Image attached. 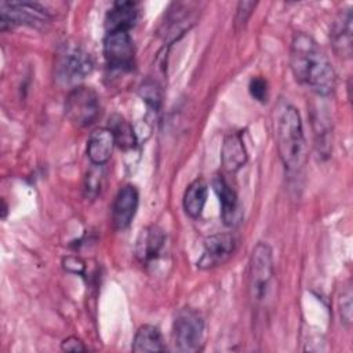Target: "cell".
Here are the masks:
<instances>
[{
    "instance_id": "cell-5",
    "label": "cell",
    "mask_w": 353,
    "mask_h": 353,
    "mask_svg": "<svg viewBox=\"0 0 353 353\" xmlns=\"http://www.w3.org/2000/svg\"><path fill=\"white\" fill-rule=\"evenodd\" d=\"M94 68V62L87 51L81 47L69 46L58 55L55 63V79L58 84L66 87H77Z\"/></svg>"
},
{
    "instance_id": "cell-18",
    "label": "cell",
    "mask_w": 353,
    "mask_h": 353,
    "mask_svg": "<svg viewBox=\"0 0 353 353\" xmlns=\"http://www.w3.org/2000/svg\"><path fill=\"white\" fill-rule=\"evenodd\" d=\"M131 349L135 353L163 352V350H165L160 330L157 327L152 325V324L141 325L135 332Z\"/></svg>"
},
{
    "instance_id": "cell-19",
    "label": "cell",
    "mask_w": 353,
    "mask_h": 353,
    "mask_svg": "<svg viewBox=\"0 0 353 353\" xmlns=\"http://www.w3.org/2000/svg\"><path fill=\"white\" fill-rule=\"evenodd\" d=\"M208 196V186L203 179H196L183 193V210L190 218H199L204 210Z\"/></svg>"
},
{
    "instance_id": "cell-8",
    "label": "cell",
    "mask_w": 353,
    "mask_h": 353,
    "mask_svg": "<svg viewBox=\"0 0 353 353\" xmlns=\"http://www.w3.org/2000/svg\"><path fill=\"white\" fill-rule=\"evenodd\" d=\"M103 58L112 70H131L135 62L134 41L127 30L106 32L103 40Z\"/></svg>"
},
{
    "instance_id": "cell-7",
    "label": "cell",
    "mask_w": 353,
    "mask_h": 353,
    "mask_svg": "<svg viewBox=\"0 0 353 353\" xmlns=\"http://www.w3.org/2000/svg\"><path fill=\"white\" fill-rule=\"evenodd\" d=\"M50 19L48 11L39 3L32 1H1L0 29L7 30L14 26H43Z\"/></svg>"
},
{
    "instance_id": "cell-12",
    "label": "cell",
    "mask_w": 353,
    "mask_h": 353,
    "mask_svg": "<svg viewBox=\"0 0 353 353\" xmlns=\"http://www.w3.org/2000/svg\"><path fill=\"white\" fill-rule=\"evenodd\" d=\"M165 241V234L163 229L156 225H150L143 228L135 241V256L137 259L146 265L154 261Z\"/></svg>"
},
{
    "instance_id": "cell-3",
    "label": "cell",
    "mask_w": 353,
    "mask_h": 353,
    "mask_svg": "<svg viewBox=\"0 0 353 353\" xmlns=\"http://www.w3.org/2000/svg\"><path fill=\"white\" fill-rule=\"evenodd\" d=\"M274 266L273 252L269 244L259 241L248 262V296L252 306H263L273 287Z\"/></svg>"
},
{
    "instance_id": "cell-21",
    "label": "cell",
    "mask_w": 353,
    "mask_h": 353,
    "mask_svg": "<svg viewBox=\"0 0 353 353\" xmlns=\"http://www.w3.org/2000/svg\"><path fill=\"white\" fill-rule=\"evenodd\" d=\"M139 95L150 109L154 112L159 110L161 103V90L156 81L145 80L139 87Z\"/></svg>"
},
{
    "instance_id": "cell-2",
    "label": "cell",
    "mask_w": 353,
    "mask_h": 353,
    "mask_svg": "<svg viewBox=\"0 0 353 353\" xmlns=\"http://www.w3.org/2000/svg\"><path fill=\"white\" fill-rule=\"evenodd\" d=\"M277 152L288 172H299L306 163V141L299 112L285 106L277 123Z\"/></svg>"
},
{
    "instance_id": "cell-26",
    "label": "cell",
    "mask_w": 353,
    "mask_h": 353,
    "mask_svg": "<svg viewBox=\"0 0 353 353\" xmlns=\"http://www.w3.org/2000/svg\"><path fill=\"white\" fill-rule=\"evenodd\" d=\"M61 349L65 352H76V353L87 350L84 343L77 336H69V338L63 339L61 343Z\"/></svg>"
},
{
    "instance_id": "cell-25",
    "label": "cell",
    "mask_w": 353,
    "mask_h": 353,
    "mask_svg": "<svg viewBox=\"0 0 353 353\" xmlns=\"http://www.w3.org/2000/svg\"><path fill=\"white\" fill-rule=\"evenodd\" d=\"M339 312H341V319L342 323L346 324V327H350L352 323V291L347 288L346 291L342 292L341 299H339Z\"/></svg>"
},
{
    "instance_id": "cell-23",
    "label": "cell",
    "mask_w": 353,
    "mask_h": 353,
    "mask_svg": "<svg viewBox=\"0 0 353 353\" xmlns=\"http://www.w3.org/2000/svg\"><path fill=\"white\" fill-rule=\"evenodd\" d=\"M248 91L254 99H256L259 102L268 101L269 88H268V81L263 77H261V76L252 77L248 84Z\"/></svg>"
},
{
    "instance_id": "cell-15",
    "label": "cell",
    "mask_w": 353,
    "mask_h": 353,
    "mask_svg": "<svg viewBox=\"0 0 353 353\" xmlns=\"http://www.w3.org/2000/svg\"><path fill=\"white\" fill-rule=\"evenodd\" d=\"M114 146L113 134L108 127L95 128L87 139V156L92 164L103 165L112 157Z\"/></svg>"
},
{
    "instance_id": "cell-4",
    "label": "cell",
    "mask_w": 353,
    "mask_h": 353,
    "mask_svg": "<svg viewBox=\"0 0 353 353\" xmlns=\"http://www.w3.org/2000/svg\"><path fill=\"white\" fill-rule=\"evenodd\" d=\"M204 341V320L201 314L192 309H181L172 321V342L176 350L185 353L199 352Z\"/></svg>"
},
{
    "instance_id": "cell-10",
    "label": "cell",
    "mask_w": 353,
    "mask_h": 353,
    "mask_svg": "<svg viewBox=\"0 0 353 353\" xmlns=\"http://www.w3.org/2000/svg\"><path fill=\"white\" fill-rule=\"evenodd\" d=\"M139 204V193L134 185H124L117 192L112 205V219L117 230L130 226Z\"/></svg>"
},
{
    "instance_id": "cell-16",
    "label": "cell",
    "mask_w": 353,
    "mask_h": 353,
    "mask_svg": "<svg viewBox=\"0 0 353 353\" xmlns=\"http://www.w3.org/2000/svg\"><path fill=\"white\" fill-rule=\"evenodd\" d=\"M194 4L192 3H174L171 4L170 12L167 14L164 22V34L165 37L172 36V40L178 39V36L183 34L190 25L194 23V18L192 17V11H196Z\"/></svg>"
},
{
    "instance_id": "cell-9",
    "label": "cell",
    "mask_w": 353,
    "mask_h": 353,
    "mask_svg": "<svg viewBox=\"0 0 353 353\" xmlns=\"http://www.w3.org/2000/svg\"><path fill=\"white\" fill-rule=\"evenodd\" d=\"M236 239L232 233H216L204 240L201 256L197 261L199 269H212L223 265L234 252Z\"/></svg>"
},
{
    "instance_id": "cell-1",
    "label": "cell",
    "mask_w": 353,
    "mask_h": 353,
    "mask_svg": "<svg viewBox=\"0 0 353 353\" xmlns=\"http://www.w3.org/2000/svg\"><path fill=\"white\" fill-rule=\"evenodd\" d=\"M290 66L295 80L309 87L319 97H328L336 85L335 70L316 40L306 33H296L290 47Z\"/></svg>"
},
{
    "instance_id": "cell-11",
    "label": "cell",
    "mask_w": 353,
    "mask_h": 353,
    "mask_svg": "<svg viewBox=\"0 0 353 353\" xmlns=\"http://www.w3.org/2000/svg\"><path fill=\"white\" fill-rule=\"evenodd\" d=\"M352 8H346L341 11L336 18L332 22L331 32H330V39L331 44L334 48V52L336 57L342 59H347L352 57Z\"/></svg>"
},
{
    "instance_id": "cell-17",
    "label": "cell",
    "mask_w": 353,
    "mask_h": 353,
    "mask_svg": "<svg viewBox=\"0 0 353 353\" xmlns=\"http://www.w3.org/2000/svg\"><path fill=\"white\" fill-rule=\"evenodd\" d=\"M138 18V4L134 1H116L108 11L105 26L106 32L130 30Z\"/></svg>"
},
{
    "instance_id": "cell-6",
    "label": "cell",
    "mask_w": 353,
    "mask_h": 353,
    "mask_svg": "<svg viewBox=\"0 0 353 353\" xmlns=\"http://www.w3.org/2000/svg\"><path fill=\"white\" fill-rule=\"evenodd\" d=\"M99 97L87 85L72 88L65 101V114L77 127L91 125L99 116Z\"/></svg>"
},
{
    "instance_id": "cell-20",
    "label": "cell",
    "mask_w": 353,
    "mask_h": 353,
    "mask_svg": "<svg viewBox=\"0 0 353 353\" xmlns=\"http://www.w3.org/2000/svg\"><path fill=\"white\" fill-rule=\"evenodd\" d=\"M108 128L112 131L114 143L124 150L132 149L137 145L138 137L134 131L132 125L121 116V114H112L108 121Z\"/></svg>"
},
{
    "instance_id": "cell-24",
    "label": "cell",
    "mask_w": 353,
    "mask_h": 353,
    "mask_svg": "<svg viewBox=\"0 0 353 353\" xmlns=\"http://www.w3.org/2000/svg\"><path fill=\"white\" fill-rule=\"evenodd\" d=\"M255 6H256V3H254V1H240L237 4V10H236L237 12H236V18H234L236 29H240L247 23Z\"/></svg>"
},
{
    "instance_id": "cell-14",
    "label": "cell",
    "mask_w": 353,
    "mask_h": 353,
    "mask_svg": "<svg viewBox=\"0 0 353 353\" xmlns=\"http://www.w3.org/2000/svg\"><path fill=\"white\" fill-rule=\"evenodd\" d=\"M247 150L237 131H230L225 135L221 148V163L225 171L237 172L247 163Z\"/></svg>"
},
{
    "instance_id": "cell-13",
    "label": "cell",
    "mask_w": 353,
    "mask_h": 353,
    "mask_svg": "<svg viewBox=\"0 0 353 353\" xmlns=\"http://www.w3.org/2000/svg\"><path fill=\"white\" fill-rule=\"evenodd\" d=\"M212 188L218 196L221 205V218L226 226H234L241 216L240 204L236 192L225 181L223 176L216 175L212 179Z\"/></svg>"
},
{
    "instance_id": "cell-22",
    "label": "cell",
    "mask_w": 353,
    "mask_h": 353,
    "mask_svg": "<svg viewBox=\"0 0 353 353\" xmlns=\"http://www.w3.org/2000/svg\"><path fill=\"white\" fill-rule=\"evenodd\" d=\"M92 165L94 168H91L85 176L84 190L87 197H95L101 192V186H102V170H101L102 165H95V164Z\"/></svg>"
},
{
    "instance_id": "cell-27",
    "label": "cell",
    "mask_w": 353,
    "mask_h": 353,
    "mask_svg": "<svg viewBox=\"0 0 353 353\" xmlns=\"http://www.w3.org/2000/svg\"><path fill=\"white\" fill-rule=\"evenodd\" d=\"M63 268L72 273H83L84 263L76 256H68L66 259H63Z\"/></svg>"
}]
</instances>
